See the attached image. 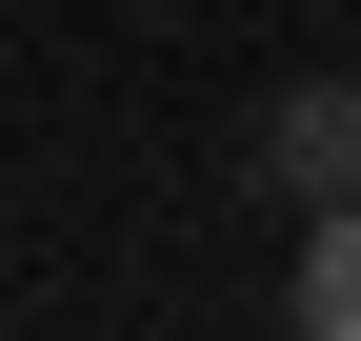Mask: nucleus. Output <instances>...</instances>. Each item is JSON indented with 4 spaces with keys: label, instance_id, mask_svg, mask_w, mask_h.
I'll return each instance as SVG.
<instances>
[{
    "label": "nucleus",
    "instance_id": "f257e3e1",
    "mask_svg": "<svg viewBox=\"0 0 361 341\" xmlns=\"http://www.w3.org/2000/svg\"><path fill=\"white\" fill-rule=\"evenodd\" d=\"M261 181L281 201H361V80H281L261 101Z\"/></svg>",
    "mask_w": 361,
    "mask_h": 341
},
{
    "label": "nucleus",
    "instance_id": "f03ea898",
    "mask_svg": "<svg viewBox=\"0 0 361 341\" xmlns=\"http://www.w3.org/2000/svg\"><path fill=\"white\" fill-rule=\"evenodd\" d=\"M301 341H361V201H301Z\"/></svg>",
    "mask_w": 361,
    "mask_h": 341
}]
</instances>
